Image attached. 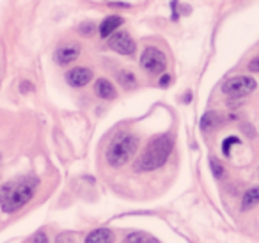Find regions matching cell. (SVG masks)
Returning <instances> with one entry per match:
<instances>
[{"label": "cell", "mask_w": 259, "mask_h": 243, "mask_svg": "<svg viewBox=\"0 0 259 243\" xmlns=\"http://www.w3.org/2000/svg\"><path fill=\"white\" fill-rule=\"evenodd\" d=\"M257 84L252 76H233V78L226 80L222 86V93L227 94L231 98H243L248 96L250 93H254Z\"/></svg>", "instance_id": "cell-4"}, {"label": "cell", "mask_w": 259, "mask_h": 243, "mask_svg": "<svg viewBox=\"0 0 259 243\" xmlns=\"http://www.w3.org/2000/svg\"><path fill=\"white\" fill-rule=\"evenodd\" d=\"M0 160H2V154H0Z\"/></svg>", "instance_id": "cell-25"}, {"label": "cell", "mask_w": 259, "mask_h": 243, "mask_svg": "<svg viewBox=\"0 0 259 243\" xmlns=\"http://www.w3.org/2000/svg\"><path fill=\"white\" fill-rule=\"evenodd\" d=\"M37 186V178L25 176V178L15 179L0 186V208L6 213H15L22 210L27 202L34 197Z\"/></svg>", "instance_id": "cell-1"}, {"label": "cell", "mask_w": 259, "mask_h": 243, "mask_svg": "<svg viewBox=\"0 0 259 243\" xmlns=\"http://www.w3.org/2000/svg\"><path fill=\"white\" fill-rule=\"evenodd\" d=\"M190 100H192V93H187V96H185V103H188Z\"/></svg>", "instance_id": "cell-24"}, {"label": "cell", "mask_w": 259, "mask_h": 243, "mask_svg": "<svg viewBox=\"0 0 259 243\" xmlns=\"http://www.w3.org/2000/svg\"><path fill=\"white\" fill-rule=\"evenodd\" d=\"M257 202H259V186H252L241 197V210L243 211L252 210Z\"/></svg>", "instance_id": "cell-12"}, {"label": "cell", "mask_w": 259, "mask_h": 243, "mask_svg": "<svg viewBox=\"0 0 259 243\" xmlns=\"http://www.w3.org/2000/svg\"><path fill=\"white\" fill-rule=\"evenodd\" d=\"M141 66L151 75H160L165 71L167 68V59L162 50L155 47H148L141 55Z\"/></svg>", "instance_id": "cell-5"}, {"label": "cell", "mask_w": 259, "mask_h": 243, "mask_svg": "<svg viewBox=\"0 0 259 243\" xmlns=\"http://www.w3.org/2000/svg\"><path fill=\"white\" fill-rule=\"evenodd\" d=\"M119 82H121V86L124 87V89H135L137 87V78H135V75L132 71H121L119 73Z\"/></svg>", "instance_id": "cell-15"}, {"label": "cell", "mask_w": 259, "mask_h": 243, "mask_svg": "<svg viewBox=\"0 0 259 243\" xmlns=\"http://www.w3.org/2000/svg\"><path fill=\"white\" fill-rule=\"evenodd\" d=\"M158 86L160 87H169L170 86V75H163L162 78H160Z\"/></svg>", "instance_id": "cell-23"}, {"label": "cell", "mask_w": 259, "mask_h": 243, "mask_svg": "<svg viewBox=\"0 0 259 243\" xmlns=\"http://www.w3.org/2000/svg\"><path fill=\"white\" fill-rule=\"evenodd\" d=\"M209 167H211V172H213V176H215L217 179H222L224 176H226V169H224V165L220 164L215 156L209 158Z\"/></svg>", "instance_id": "cell-16"}, {"label": "cell", "mask_w": 259, "mask_h": 243, "mask_svg": "<svg viewBox=\"0 0 259 243\" xmlns=\"http://www.w3.org/2000/svg\"><path fill=\"white\" fill-rule=\"evenodd\" d=\"M108 47L121 55H134L135 50H137V45L132 39V36L126 32H121V30H115V32L108 37Z\"/></svg>", "instance_id": "cell-6"}, {"label": "cell", "mask_w": 259, "mask_h": 243, "mask_svg": "<svg viewBox=\"0 0 259 243\" xmlns=\"http://www.w3.org/2000/svg\"><path fill=\"white\" fill-rule=\"evenodd\" d=\"M219 123H220L219 114L213 112V110H209L201 117V130L202 132H213V130L219 126Z\"/></svg>", "instance_id": "cell-13"}, {"label": "cell", "mask_w": 259, "mask_h": 243, "mask_svg": "<svg viewBox=\"0 0 259 243\" xmlns=\"http://www.w3.org/2000/svg\"><path fill=\"white\" fill-rule=\"evenodd\" d=\"M55 243H76V241H75V238H73L71 234H68V232H62V234L57 236Z\"/></svg>", "instance_id": "cell-18"}, {"label": "cell", "mask_w": 259, "mask_h": 243, "mask_svg": "<svg viewBox=\"0 0 259 243\" xmlns=\"http://www.w3.org/2000/svg\"><path fill=\"white\" fill-rule=\"evenodd\" d=\"M85 243H114V232L107 227L94 229L85 236Z\"/></svg>", "instance_id": "cell-10"}, {"label": "cell", "mask_w": 259, "mask_h": 243, "mask_svg": "<svg viewBox=\"0 0 259 243\" xmlns=\"http://www.w3.org/2000/svg\"><path fill=\"white\" fill-rule=\"evenodd\" d=\"M20 91H22L23 94L32 93V91H34V86H32L30 82H22V86H20Z\"/></svg>", "instance_id": "cell-21"}, {"label": "cell", "mask_w": 259, "mask_h": 243, "mask_svg": "<svg viewBox=\"0 0 259 243\" xmlns=\"http://www.w3.org/2000/svg\"><path fill=\"white\" fill-rule=\"evenodd\" d=\"M139 149V139L135 135H130V133H121L117 135L110 144H108L107 149V161L112 167H122V165L128 164L134 154Z\"/></svg>", "instance_id": "cell-3"}, {"label": "cell", "mask_w": 259, "mask_h": 243, "mask_svg": "<svg viewBox=\"0 0 259 243\" xmlns=\"http://www.w3.org/2000/svg\"><path fill=\"white\" fill-rule=\"evenodd\" d=\"M80 34H91L94 30L93 23H82V27H80Z\"/></svg>", "instance_id": "cell-22"}, {"label": "cell", "mask_w": 259, "mask_h": 243, "mask_svg": "<svg viewBox=\"0 0 259 243\" xmlns=\"http://www.w3.org/2000/svg\"><path fill=\"white\" fill-rule=\"evenodd\" d=\"M248 69H250L252 73H259V55L248 62Z\"/></svg>", "instance_id": "cell-19"}, {"label": "cell", "mask_w": 259, "mask_h": 243, "mask_svg": "<svg viewBox=\"0 0 259 243\" xmlns=\"http://www.w3.org/2000/svg\"><path fill=\"white\" fill-rule=\"evenodd\" d=\"M32 243H48L47 234H45V232H37V234L32 238Z\"/></svg>", "instance_id": "cell-20"}, {"label": "cell", "mask_w": 259, "mask_h": 243, "mask_svg": "<svg viewBox=\"0 0 259 243\" xmlns=\"http://www.w3.org/2000/svg\"><path fill=\"white\" fill-rule=\"evenodd\" d=\"M122 243H160V241L153 238V236L144 234V232H132V234H128L122 239Z\"/></svg>", "instance_id": "cell-14"}, {"label": "cell", "mask_w": 259, "mask_h": 243, "mask_svg": "<svg viewBox=\"0 0 259 243\" xmlns=\"http://www.w3.org/2000/svg\"><path fill=\"white\" fill-rule=\"evenodd\" d=\"M172 146H174V140L170 135H160L156 139H153L148 144V147L144 149V153L135 161L134 169L141 172H149V171H155V169H160L169 160Z\"/></svg>", "instance_id": "cell-2"}, {"label": "cell", "mask_w": 259, "mask_h": 243, "mask_svg": "<svg viewBox=\"0 0 259 243\" xmlns=\"http://www.w3.org/2000/svg\"><path fill=\"white\" fill-rule=\"evenodd\" d=\"M234 144H240V139H238V137H227V139L224 140L222 151H224V154H226V156H229V154H231V147H233Z\"/></svg>", "instance_id": "cell-17"}, {"label": "cell", "mask_w": 259, "mask_h": 243, "mask_svg": "<svg viewBox=\"0 0 259 243\" xmlns=\"http://www.w3.org/2000/svg\"><path fill=\"white\" fill-rule=\"evenodd\" d=\"M93 69L85 66H76L66 73V82L71 87H85L93 80Z\"/></svg>", "instance_id": "cell-7"}, {"label": "cell", "mask_w": 259, "mask_h": 243, "mask_svg": "<svg viewBox=\"0 0 259 243\" xmlns=\"http://www.w3.org/2000/svg\"><path fill=\"white\" fill-rule=\"evenodd\" d=\"M96 94L101 100H114V98L117 96L115 87L112 86V82H108L107 78H100L96 82Z\"/></svg>", "instance_id": "cell-11"}, {"label": "cell", "mask_w": 259, "mask_h": 243, "mask_svg": "<svg viewBox=\"0 0 259 243\" xmlns=\"http://www.w3.org/2000/svg\"><path fill=\"white\" fill-rule=\"evenodd\" d=\"M80 55V47L78 45H68V47H61L55 52V59L61 66H68L71 62H75Z\"/></svg>", "instance_id": "cell-8"}, {"label": "cell", "mask_w": 259, "mask_h": 243, "mask_svg": "<svg viewBox=\"0 0 259 243\" xmlns=\"http://www.w3.org/2000/svg\"><path fill=\"white\" fill-rule=\"evenodd\" d=\"M122 22H124V20L117 15H112V16H108V18H105L103 22L100 23V36L103 37V39L105 37H110L112 34L122 25Z\"/></svg>", "instance_id": "cell-9"}]
</instances>
